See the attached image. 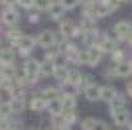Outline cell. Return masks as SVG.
I'll return each mask as SVG.
<instances>
[{"label":"cell","mask_w":132,"mask_h":130,"mask_svg":"<svg viewBox=\"0 0 132 130\" xmlns=\"http://www.w3.org/2000/svg\"><path fill=\"white\" fill-rule=\"evenodd\" d=\"M93 130H110V126L106 122H103V120H97V124H95Z\"/></svg>","instance_id":"32"},{"label":"cell","mask_w":132,"mask_h":130,"mask_svg":"<svg viewBox=\"0 0 132 130\" xmlns=\"http://www.w3.org/2000/svg\"><path fill=\"white\" fill-rule=\"evenodd\" d=\"M47 110H50L51 116H59V114H63V103H61V99H55V101L47 103Z\"/></svg>","instance_id":"17"},{"label":"cell","mask_w":132,"mask_h":130,"mask_svg":"<svg viewBox=\"0 0 132 130\" xmlns=\"http://www.w3.org/2000/svg\"><path fill=\"white\" fill-rule=\"evenodd\" d=\"M30 108L36 110V112H42V110L47 108V101H45L42 95H36V97H32V101H30Z\"/></svg>","instance_id":"12"},{"label":"cell","mask_w":132,"mask_h":130,"mask_svg":"<svg viewBox=\"0 0 132 130\" xmlns=\"http://www.w3.org/2000/svg\"><path fill=\"white\" fill-rule=\"evenodd\" d=\"M16 2H20V0H4V4H6V6H14Z\"/></svg>","instance_id":"36"},{"label":"cell","mask_w":132,"mask_h":130,"mask_svg":"<svg viewBox=\"0 0 132 130\" xmlns=\"http://www.w3.org/2000/svg\"><path fill=\"white\" fill-rule=\"evenodd\" d=\"M110 59H112V65L116 63H122V61H126V53H124V49H114L112 53H110Z\"/></svg>","instance_id":"23"},{"label":"cell","mask_w":132,"mask_h":130,"mask_svg":"<svg viewBox=\"0 0 132 130\" xmlns=\"http://www.w3.org/2000/svg\"><path fill=\"white\" fill-rule=\"evenodd\" d=\"M130 32H132V26H130V22H126V20H120V22H116L114 26H112V36H114L116 42L128 39Z\"/></svg>","instance_id":"3"},{"label":"cell","mask_w":132,"mask_h":130,"mask_svg":"<svg viewBox=\"0 0 132 130\" xmlns=\"http://www.w3.org/2000/svg\"><path fill=\"white\" fill-rule=\"evenodd\" d=\"M55 73V65L51 63V61H42V65H39V77H50Z\"/></svg>","instance_id":"19"},{"label":"cell","mask_w":132,"mask_h":130,"mask_svg":"<svg viewBox=\"0 0 132 130\" xmlns=\"http://www.w3.org/2000/svg\"><path fill=\"white\" fill-rule=\"evenodd\" d=\"M116 2H118V4H120V2H128V0H116Z\"/></svg>","instance_id":"39"},{"label":"cell","mask_w":132,"mask_h":130,"mask_svg":"<svg viewBox=\"0 0 132 130\" xmlns=\"http://www.w3.org/2000/svg\"><path fill=\"white\" fill-rule=\"evenodd\" d=\"M47 14H50L51 20H61V16L65 14V8H63V4H61V2H51Z\"/></svg>","instance_id":"11"},{"label":"cell","mask_w":132,"mask_h":130,"mask_svg":"<svg viewBox=\"0 0 132 130\" xmlns=\"http://www.w3.org/2000/svg\"><path fill=\"white\" fill-rule=\"evenodd\" d=\"M99 49L103 51V53H112L114 49H118V45H116V39H114V38H106L105 42L99 45Z\"/></svg>","instance_id":"18"},{"label":"cell","mask_w":132,"mask_h":130,"mask_svg":"<svg viewBox=\"0 0 132 130\" xmlns=\"http://www.w3.org/2000/svg\"><path fill=\"white\" fill-rule=\"evenodd\" d=\"M103 59V51L99 47H87L85 51H81V63L89 65V67H97Z\"/></svg>","instance_id":"1"},{"label":"cell","mask_w":132,"mask_h":130,"mask_svg":"<svg viewBox=\"0 0 132 130\" xmlns=\"http://www.w3.org/2000/svg\"><path fill=\"white\" fill-rule=\"evenodd\" d=\"M59 34H61L65 39H69V38H79V36H83V30H81V26H77V24H75V22L63 20V22L59 24Z\"/></svg>","instance_id":"2"},{"label":"cell","mask_w":132,"mask_h":130,"mask_svg":"<svg viewBox=\"0 0 132 130\" xmlns=\"http://www.w3.org/2000/svg\"><path fill=\"white\" fill-rule=\"evenodd\" d=\"M20 4L26 6V8H30V6H34V0H20Z\"/></svg>","instance_id":"35"},{"label":"cell","mask_w":132,"mask_h":130,"mask_svg":"<svg viewBox=\"0 0 132 130\" xmlns=\"http://www.w3.org/2000/svg\"><path fill=\"white\" fill-rule=\"evenodd\" d=\"M112 71H114V77H118V79L130 77V75H132V61L126 59V61H122V63L112 65Z\"/></svg>","instance_id":"6"},{"label":"cell","mask_w":132,"mask_h":130,"mask_svg":"<svg viewBox=\"0 0 132 130\" xmlns=\"http://www.w3.org/2000/svg\"><path fill=\"white\" fill-rule=\"evenodd\" d=\"M2 81H4V77H2V73H0V85H2Z\"/></svg>","instance_id":"38"},{"label":"cell","mask_w":132,"mask_h":130,"mask_svg":"<svg viewBox=\"0 0 132 130\" xmlns=\"http://www.w3.org/2000/svg\"><path fill=\"white\" fill-rule=\"evenodd\" d=\"M93 75H89V73H85L83 75V79H81V89H87V87H91L93 85Z\"/></svg>","instance_id":"29"},{"label":"cell","mask_w":132,"mask_h":130,"mask_svg":"<svg viewBox=\"0 0 132 130\" xmlns=\"http://www.w3.org/2000/svg\"><path fill=\"white\" fill-rule=\"evenodd\" d=\"M53 77H55V79H57L59 83H67V77H69V69H67V67H55Z\"/></svg>","instance_id":"22"},{"label":"cell","mask_w":132,"mask_h":130,"mask_svg":"<svg viewBox=\"0 0 132 130\" xmlns=\"http://www.w3.org/2000/svg\"><path fill=\"white\" fill-rule=\"evenodd\" d=\"M36 42H38L36 38H32V36H26V34H24V36H22L20 39H18V42L14 43V45H16V47L20 49V53H22V55H28V51H30V49H32L34 45H36Z\"/></svg>","instance_id":"7"},{"label":"cell","mask_w":132,"mask_h":130,"mask_svg":"<svg viewBox=\"0 0 132 130\" xmlns=\"http://www.w3.org/2000/svg\"><path fill=\"white\" fill-rule=\"evenodd\" d=\"M18 12L14 10V8H12V6H6L4 8V12H2V22H4V24H8V26H14V24H16L18 22Z\"/></svg>","instance_id":"9"},{"label":"cell","mask_w":132,"mask_h":130,"mask_svg":"<svg viewBox=\"0 0 132 130\" xmlns=\"http://www.w3.org/2000/svg\"><path fill=\"white\" fill-rule=\"evenodd\" d=\"M34 6H36V10H50L51 0H34Z\"/></svg>","instance_id":"26"},{"label":"cell","mask_w":132,"mask_h":130,"mask_svg":"<svg viewBox=\"0 0 132 130\" xmlns=\"http://www.w3.org/2000/svg\"><path fill=\"white\" fill-rule=\"evenodd\" d=\"M14 57H16L14 49H10V47H2L0 49V63L2 65H12L14 63Z\"/></svg>","instance_id":"15"},{"label":"cell","mask_w":132,"mask_h":130,"mask_svg":"<svg viewBox=\"0 0 132 130\" xmlns=\"http://www.w3.org/2000/svg\"><path fill=\"white\" fill-rule=\"evenodd\" d=\"M126 42H128V45L132 47V32H130V36H128V39H126Z\"/></svg>","instance_id":"37"},{"label":"cell","mask_w":132,"mask_h":130,"mask_svg":"<svg viewBox=\"0 0 132 130\" xmlns=\"http://www.w3.org/2000/svg\"><path fill=\"white\" fill-rule=\"evenodd\" d=\"M24 34H22V30H16V28H14V30H10V32H8V39H10L12 43H16L18 39L22 38Z\"/></svg>","instance_id":"27"},{"label":"cell","mask_w":132,"mask_h":130,"mask_svg":"<svg viewBox=\"0 0 132 130\" xmlns=\"http://www.w3.org/2000/svg\"><path fill=\"white\" fill-rule=\"evenodd\" d=\"M10 103H12V108H14V112H20V110L24 108V101H22V99H12Z\"/></svg>","instance_id":"30"},{"label":"cell","mask_w":132,"mask_h":130,"mask_svg":"<svg viewBox=\"0 0 132 130\" xmlns=\"http://www.w3.org/2000/svg\"><path fill=\"white\" fill-rule=\"evenodd\" d=\"M34 130H38V128H34Z\"/></svg>","instance_id":"41"},{"label":"cell","mask_w":132,"mask_h":130,"mask_svg":"<svg viewBox=\"0 0 132 130\" xmlns=\"http://www.w3.org/2000/svg\"><path fill=\"white\" fill-rule=\"evenodd\" d=\"M110 118L114 122V126H128L132 122L130 110L126 108H118V110H110Z\"/></svg>","instance_id":"4"},{"label":"cell","mask_w":132,"mask_h":130,"mask_svg":"<svg viewBox=\"0 0 132 130\" xmlns=\"http://www.w3.org/2000/svg\"><path fill=\"white\" fill-rule=\"evenodd\" d=\"M124 91H126V97H130V99H132V81H128V83H126Z\"/></svg>","instance_id":"33"},{"label":"cell","mask_w":132,"mask_h":130,"mask_svg":"<svg viewBox=\"0 0 132 130\" xmlns=\"http://www.w3.org/2000/svg\"><path fill=\"white\" fill-rule=\"evenodd\" d=\"M63 118H65V122H67V124L71 126L73 122L77 120V112H75V110H69V112H63Z\"/></svg>","instance_id":"28"},{"label":"cell","mask_w":132,"mask_h":130,"mask_svg":"<svg viewBox=\"0 0 132 130\" xmlns=\"http://www.w3.org/2000/svg\"><path fill=\"white\" fill-rule=\"evenodd\" d=\"M38 43L42 47L50 49L57 45V32H51V30H44V32L38 36Z\"/></svg>","instance_id":"5"},{"label":"cell","mask_w":132,"mask_h":130,"mask_svg":"<svg viewBox=\"0 0 132 130\" xmlns=\"http://www.w3.org/2000/svg\"><path fill=\"white\" fill-rule=\"evenodd\" d=\"M118 108H126V97L124 95H116L114 97V101L110 103V110H118Z\"/></svg>","instance_id":"21"},{"label":"cell","mask_w":132,"mask_h":130,"mask_svg":"<svg viewBox=\"0 0 132 130\" xmlns=\"http://www.w3.org/2000/svg\"><path fill=\"white\" fill-rule=\"evenodd\" d=\"M12 112H14V108H12V103H10V101L0 103V116H2V118H8Z\"/></svg>","instance_id":"24"},{"label":"cell","mask_w":132,"mask_h":130,"mask_svg":"<svg viewBox=\"0 0 132 130\" xmlns=\"http://www.w3.org/2000/svg\"><path fill=\"white\" fill-rule=\"evenodd\" d=\"M97 20H93V18H87V16H83L81 18V30H83V34L85 32H95L97 30Z\"/></svg>","instance_id":"20"},{"label":"cell","mask_w":132,"mask_h":130,"mask_svg":"<svg viewBox=\"0 0 132 130\" xmlns=\"http://www.w3.org/2000/svg\"><path fill=\"white\" fill-rule=\"evenodd\" d=\"M81 79H83V73L79 69H69V77H67V85L75 87V89H79L81 87Z\"/></svg>","instance_id":"14"},{"label":"cell","mask_w":132,"mask_h":130,"mask_svg":"<svg viewBox=\"0 0 132 130\" xmlns=\"http://www.w3.org/2000/svg\"><path fill=\"white\" fill-rule=\"evenodd\" d=\"M79 2H81V0H61V4H63V8H65V10H71V8L79 6Z\"/></svg>","instance_id":"31"},{"label":"cell","mask_w":132,"mask_h":130,"mask_svg":"<svg viewBox=\"0 0 132 130\" xmlns=\"http://www.w3.org/2000/svg\"><path fill=\"white\" fill-rule=\"evenodd\" d=\"M128 128H130V130H132V122H130V124H128Z\"/></svg>","instance_id":"40"},{"label":"cell","mask_w":132,"mask_h":130,"mask_svg":"<svg viewBox=\"0 0 132 130\" xmlns=\"http://www.w3.org/2000/svg\"><path fill=\"white\" fill-rule=\"evenodd\" d=\"M61 103H63V112H69V110H75L77 99L73 95H61Z\"/></svg>","instance_id":"16"},{"label":"cell","mask_w":132,"mask_h":130,"mask_svg":"<svg viewBox=\"0 0 132 130\" xmlns=\"http://www.w3.org/2000/svg\"><path fill=\"white\" fill-rule=\"evenodd\" d=\"M118 95V91H116L112 85H105L103 89H101V101H105V103H112L114 101V97Z\"/></svg>","instance_id":"10"},{"label":"cell","mask_w":132,"mask_h":130,"mask_svg":"<svg viewBox=\"0 0 132 130\" xmlns=\"http://www.w3.org/2000/svg\"><path fill=\"white\" fill-rule=\"evenodd\" d=\"M97 120H99V118H95V116H87V118H83L81 120V130H93L95 124H97Z\"/></svg>","instance_id":"25"},{"label":"cell","mask_w":132,"mask_h":130,"mask_svg":"<svg viewBox=\"0 0 132 130\" xmlns=\"http://www.w3.org/2000/svg\"><path fill=\"white\" fill-rule=\"evenodd\" d=\"M30 22H32V24H38V22H39V14H38V12L30 14Z\"/></svg>","instance_id":"34"},{"label":"cell","mask_w":132,"mask_h":130,"mask_svg":"<svg viewBox=\"0 0 132 130\" xmlns=\"http://www.w3.org/2000/svg\"><path fill=\"white\" fill-rule=\"evenodd\" d=\"M61 95H63V93H61L57 87H45L44 91H42V97H44L47 103H51L55 99H61Z\"/></svg>","instance_id":"13"},{"label":"cell","mask_w":132,"mask_h":130,"mask_svg":"<svg viewBox=\"0 0 132 130\" xmlns=\"http://www.w3.org/2000/svg\"><path fill=\"white\" fill-rule=\"evenodd\" d=\"M101 89H103V87H101L99 83H93L91 87L83 89V93H85V99H87V101H99V99H101Z\"/></svg>","instance_id":"8"}]
</instances>
